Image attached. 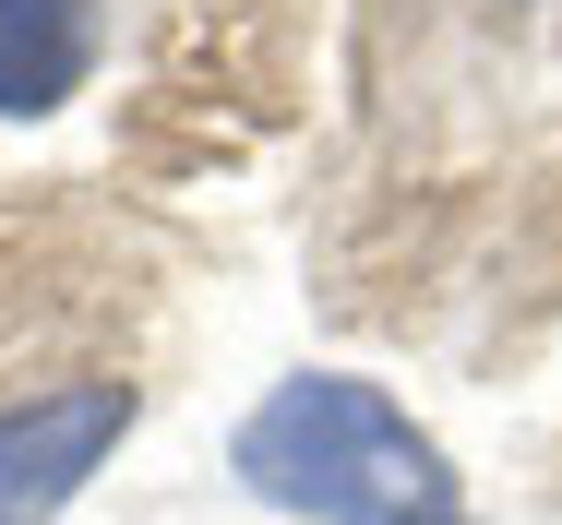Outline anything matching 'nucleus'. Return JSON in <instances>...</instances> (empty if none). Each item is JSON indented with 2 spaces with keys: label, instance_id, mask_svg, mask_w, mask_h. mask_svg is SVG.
Here are the masks:
<instances>
[{
  "label": "nucleus",
  "instance_id": "f257e3e1",
  "mask_svg": "<svg viewBox=\"0 0 562 525\" xmlns=\"http://www.w3.org/2000/svg\"><path fill=\"white\" fill-rule=\"evenodd\" d=\"M227 478L288 525H467L443 442L359 370H288L227 430Z\"/></svg>",
  "mask_w": 562,
  "mask_h": 525
},
{
  "label": "nucleus",
  "instance_id": "f03ea898",
  "mask_svg": "<svg viewBox=\"0 0 562 525\" xmlns=\"http://www.w3.org/2000/svg\"><path fill=\"white\" fill-rule=\"evenodd\" d=\"M144 395L109 383V370H72V383H36L0 407V525H60L97 478L109 454L132 442Z\"/></svg>",
  "mask_w": 562,
  "mask_h": 525
},
{
  "label": "nucleus",
  "instance_id": "7ed1b4c3",
  "mask_svg": "<svg viewBox=\"0 0 562 525\" xmlns=\"http://www.w3.org/2000/svg\"><path fill=\"white\" fill-rule=\"evenodd\" d=\"M109 60L97 0H0V119H60Z\"/></svg>",
  "mask_w": 562,
  "mask_h": 525
}]
</instances>
